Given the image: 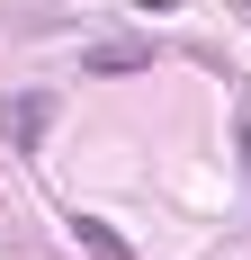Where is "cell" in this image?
Segmentation results:
<instances>
[{
	"instance_id": "1",
	"label": "cell",
	"mask_w": 251,
	"mask_h": 260,
	"mask_svg": "<svg viewBox=\"0 0 251 260\" xmlns=\"http://www.w3.org/2000/svg\"><path fill=\"white\" fill-rule=\"evenodd\" d=\"M0 126H9V144H18V153H36V144H45V126H54V99H45V90H27V99L0 108Z\"/></svg>"
},
{
	"instance_id": "2",
	"label": "cell",
	"mask_w": 251,
	"mask_h": 260,
	"mask_svg": "<svg viewBox=\"0 0 251 260\" xmlns=\"http://www.w3.org/2000/svg\"><path fill=\"white\" fill-rule=\"evenodd\" d=\"M144 63H152L144 36H108V45H90V72H144Z\"/></svg>"
},
{
	"instance_id": "3",
	"label": "cell",
	"mask_w": 251,
	"mask_h": 260,
	"mask_svg": "<svg viewBox=\"0 0 251 260\" xmlns=\"http://www.w3.org/2000/svg\"><path fill=\"white\" fill-rule=\"evenodd\" d=\"M72 234H81V251H90V260H135V251H125V234H108L99 215H72Z\"/></svg>"
},
{
	"instance_id": "4",
	"label": "cell",
	"mask_w": 251,
	"mask_h": 260,
	"mask_svg": "<svg viewBox=\"0 0 251 260\" xmlns=\"http://www.w3.org/2000/svg\"><path fill=\"white\" fill-rule=\"evenodd\" d=\"M242 9H251V0H242Z\"/></svg>"
}]
</instances>
